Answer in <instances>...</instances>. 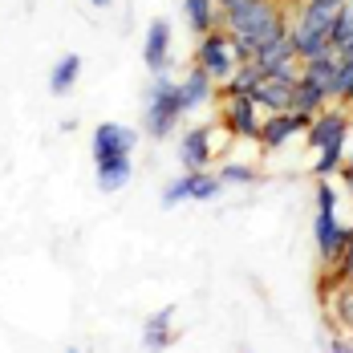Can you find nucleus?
<instances>
[{
  "label": "nucleus",
  "mask_w": 353,
  "mask_h": 353,
  "mask_svg": "<svg viewBox=\"0 0 353 353\" xmlns=\"http://www.w3.org/2000/svg\"><path fill=\"white\" fill-rule=\"evenodd\" d=\"M321 296L329 301L337 329H341L345 337H353V284L341 281V284H333V288H321Z\"/></svg>",
  "instance_id": "16"
},
{
  "label": "nucleus",
  "mask_w": 353,
  "mask_h": 353,
  "mask_svg": "<svg viewBox=\"0 0 353 353\" xmlns=\"http://www.w3.org/2000/svg\"><path fill=\"white\" fill-rule=\"evenodd\" d=\"M341 171H345V179H350V187H353V154H350V163H341Z\"/></svg>",
  "instance_id": "29"
},
{
  "label": "nucleus",
  "mask_w": 353,
  "mask_h": 353,
  "mask_svg": "<svg viewBox=\"0 0 353 353\" xmlns=\"http://www.w3.org/2000/svg\"><path fill=\"white\" fill-rule=\"evenodd\" d=\"M256 81H260L256 65H252V61H240V65L232 70V77H228L219 90H223V94H252V85H256Z\"/></svg>",
  "instance_id": "22"
},
{
  "label": "nucleus",
  "mask_w": 353,
  "mask_h": 353,
  "mask_svg": "<svg viewBox=\"0 0 353 353\" xmlns=\"http://www.w3.org/2000/svg\"><path fill=\"white\" fill-rule=\"evenodd\" d=\"M228 4H236V0H215V8H228Z\"/></svg>",
  "instance_id": "32"
},
{
  "label": "nucleus",
  "mask_w": 353,
  "mask_h": 353,
  "mask_svg": "<svg viewBox=\"0 0 353 353\" xmlns=\"http://www.w3.org/2000/svg\"><path fill=\"white\" fill-rule=\"evenodd\" d=\"M219 183H223V187H228V183H232V187H248V183H256V171H252L248 163H223V167H219Z\"/></svg>",
  "instance_id": "24"
},
{
  "label": "nucleus",
  "mask_w": 353,
  "mask_h": 353,
  "mask_svg": "<svg viewBox=\"0 0 353 353\" xmlns=\"http://www.w3.org/2000/svg\"><path fill=\"white\" fill-rule=\"evenodd\" d=\"M309 122H313L309 114H292V110L264 114V118H260V130H256V142H260L264 150H281L292 134H305V130H309Z\"/></svg>",
  "instance_id": "9"
},
{
  "label": "nucleus",
  "mask_w": 353,
  "mask_h": 353,
  "mask_svg": "<svg viewBox=\"0 0 353 353\" xmlns=\"http://www.w3.org/2000/svg\"><path fill=\"white\" fill-rule=\"evenodd\" d=\"M252 65H256V73L296 70V53H292V41H288V33L276 37V41H268V45H260V49L252 53Z\"/></svg>",
  "instance_id": "13"
},
{
  "label": "nucleus",
  "mask_w": 353,
  "mask_h": 353,
  "mask_svg": "<svg viewBox=\"0 0 353 353\" xmlns=\"http://www.w3.org/2000/svg\"><path fill=\"white\" fill-rule=\"evenodd\" d=\"M350 118H353V106H350Z\"/></svg>",
  "instance_id": "33"
},
{
  "label": "nucleus",
  "mask_w": 353,
  "mask_h": 353,
  "mask_svg": "<svg viewBox=\"0 0 353 353\" xmlns=\"http://www.w3.org/2000/svg\"><path fill=\"white\" fill-rule=\"evenodd\" d=\"M179 163H183V171H208V163H212V130L208 126H191L183 134Z\"/></svg>",
  "instance_id": "12"
},
{
  "label": "nucleus",
  "mask_w": 353,
  "mask_h": 353,
  "mask_svg": "<svg viewBox=\"0 0 353 353\" xmlns=\"http://www.w3.org/2000/svg\"><path fill=\"white\" fill-rule=\"evenodd\" d=\"M130 171H134V163L130 159H114V163H98V191H122L126 183H130Z\"/></svg>",
  "instance_id": "21"
},
{
  "label": "nucleus",
  "mask_w": 353,
  "mask_h": 353,
  "mask_svg": "<svg viewBox=\"0 0 353 353\" xmlns=\"http://www.w3.org/2000/svg\"><path fill=\"white\" fill-rule=\"evenodd\" d=\"M139 146V130L122 126V122H102L94 130V163H114V159H130Z\"/></svg>",
  "instance_id": "7"
},
{
  "label": "nucleus",
  "mask_w": 353,
  "mask_h": 353,
  "mask_svg": "<svg viewBox=\"0 0 353 353\" xmlns=\"http://www.w3.org/2000/svg\"><path fill=\"white\" fill-rule=\"evenodd\" d=\"M325 106H329V94H325V90H317V85L305 81V77L292 81V102H288L292 114H309V118H313V114H321Z\"/></svg>",
  "instance_id": "18"
},
{
  "label": "nucleus",
  "mask_w": 353,
  "mask_h": 353,
  "mask_svg": "<svg viewBox=\"0 0 353 353\" xmlns=\"http://www.w3.org/2000/svg\"><path fill=\"white\" fill-rule=\"evenodd\" d=\"M292 81H296V70H281V73H260V81L252 85V102L264 110V114H281L292 102Z\"/></svg>",
  "instance_id": "8"
},
{
  "label": "nucleus",
  "mask_w": 353,
  "mask_h": 353,
  "mask_svg": "<svg viewBox=\"0 0 353 353\" xmlns=\"http://www.w3.org/2000/svg\"><path fill=\"white\" fill-rule=\"evenodd\" d=\"M337 57H345V61H353V37L345 41V45H341V49H337Z\"/></svg>",
  "instance_id": "28"
},
{
  "label": "nucleus",
  "mask_w": 353,
  "mask_h": 353,
  "mask_svg": "<svg viewBox=\"0 0 353 353\" xmlns=\"http://www.w3.org/2000/svg\"><path fill=\"white\" fill-rule=\"evenodd\" d=\"M223 191V183H219V175H212V171H183V179H171L167 187H163V203L167 208H175V203H208V199H215Z\"/></svg>",
  "instance_id": "5"
},
{
  "label": "nucleus",
  "mask_w": 353,
  "mask_h": 353,
  "mask_svg": "<svg viewBox=\"0 0 353 353\" xmlns=\"http://www.w3.org/2000/svg\"><path fill=\"white\" fill-rule=\"evenodd\" d=\"M317 4H329V8H345L350 0H317Z\"/></svg>",
  "instance_id": "30"
},
{
  "label": "nucleus",
  "mask_w": 353,
  "mask_h": 353,
  "mask_svg": "<svg viewBox=\"0 0 353 353\" xmlns=\"http://www.w3.org/2000/svg\"><path fill=\"white\" fill-rule=\"evenodd\" d=\"M317 208H325V212H333V208H337V191H333L325 179L317 183Z\"/></svg>",
  "instance_id": "26"
},
{
  "label": "nucleus",
  "mask_w": 353,
  "mask_h": 353,
  "mask_svg": "<svg viewBox=\"0 0 353 353\" xmlns=\"http://www.w3.org/2000/svg\"><path fill=\"white\" fill-rule=\"evenodd\" d=\"M90 4H94V8H110V4H114V0H90Z\"/></svg>",
  "instance_id": "31"
},
{
  "label": "nucleus",
  "mask_w": 353,
  "mask_h": 353,
  "mask_svg": "<svg viewBox=\"0 0 353 353\" xmlns=\"http://www.w3.org/2000/svg\"><path fill=\"white\" fill-rule=\"evenodd\" d=\"M171 317H175V309H163V313L146 317V325H142V350H171L175 345Z\"/></svg>",
  "instance_id": "17"
},
{
  "label": "nucleus",
  "mask_w": 353,
  "mask_h": 353,
  "mask_svg": "<svg viewBox=\"0 0 353 353\" xmlns=\"http://www.w3.org/2000/svg\"><path fill=\"white\" fill-rule=\"evenodd\" d=\"M329 350H333V353H350V350H353V341L345 337V333H341V337H333V341H329Z\"/></svg>",
  "instance_id": "27"
},
{
  "label": "nucleus",
  "mask_w": 353,
  "mask_h": 353,
  "mask_svg": "<svg viewBox=\"0 0 353 353\" xmlns=\"http://www.w3.org/2000/svg\"><path fill=\"white\" fill-rule=\"evenodd\" d=\"M77 77H81V57H77V53H65V57L49 70V94H53V98H65Z\"/></svg>",
  "instance_id": "20"
},
{
  "label": "nucleus",
  "mask_w": 353,
  "mask_h": 353,
  "mask_svg": "<svg viewBox=\"0 0 353 353\" xmlns=\"http://www.w3.org/2000/svg\"><path fill=\"white\" fill-rule=\"evenodd\" d=\"M337 12H341V8H329V4H317V0H305V4H301L296 21L288 25V41H292L296 61H309V57H321V53H333L329 33H333Z\"/></svg>",
  "instance_id": "2"
},
{
  "label": "nucleus",
  "mask_w": 353,
  "mask_h": 353,
  "mask_svg": "<svg viewBox=\"0 0 353 353\" xmlns=\"http://www.w3.org/2000/svg\"><path fill=\"white\" fill-rule=\"evenodd\" d=\"M183 17H187V25H191L195 37L219 29V8H215V0H183Z\"/></svg>",
  "instance_id": "19"
},
{
  "label": "nucleus",
  "mask_w": 353,
  "mask_h": 353,
  "mask_svg": "<svg viewBox=\"0 0 353 353\" xmlns=\"http://www.w3.org/2000/svg\"><path fill=\"white\" fill-rule=\"evenodd\" d=\"M219 126L232 139H256V130H260V106L248 94H223V102H219Z\"/></svg>",
  "instance_id": "6"
},
{
  "label": "nucleus",
  "mask_w": 353,
  "mask_h": 353,
  "mask_svg": "<svg viewBox=\"0 0 353 353\" xmlns=\"http://www.w3.org/2000/svg\"><path fill=\"white\" fill-rule=\"evenodd\" d=\"M350 37H353V21H350V12L341 8V12H337V21H333V33H329V45H333V53H337V49H341Z\"/></svg>",
  "instance_id": "25"
},
{
  "label": "nucleus",
  "mask_w": 353,
  "mask_h": 353,
  "mask_svg": "<svg viewBox=\"0 0 353 353\" xmlns=\"http://www.w3.org/2000/svg\"><path fill=\"white\" fill-rule=\"evenodd\" d=\"M183 114L187 110L179 102V81H171L167 73H154V81L146 90V106H142V130L150 139H167V134H175Z\"/></svg>",
  "instance_id": "3"
},
{
  "label": "nucleus",
  "mask_w": 353,
  "mask_h": 353,
  "mask_svg": "<svg viewBox=\"0 0 353 353\" xmlns=\"http://www.w3.org/2000/svg\"><path fill=\"white\" fill-rule=\"evenodd\" d=\"M350 130H353L350 106L329 102L321 114H313L305 139H309V146L317 150V163H313V175L317 179H329L337 167H341V154H345V139H350Z\"/></svg>",
  "instance_id": "1"
},
{
  "label": "nucleus",
  "mask_w": 353,
  "mask_h": 353,
  "mask_svg": "<svg viewBox=\"0 0 353 353\" xmlns=\"http://www.w3.org/2000/svg\"><path fill=\"white\" fill-rule=\"evenodd\" d=\"M337 65H341V57H337V53H321V57H309V61H296V77L313 81L317 90H325V94H329V102H333V81H337Z\"/></svg>",
  "instance_id": "14"
},
{
  "label": "nucleus",
  "mask_w": 353,
  "mask_h": 353,
  "mask_svg": "<svg viewBox=\"0 0 353 353\" xmlns=\"http://www.w3.org/2000/svg\"><path fill=\"white\" fill-rule=\"evenodd\" d=\"M212 94H215V81L199 70V65H191V73L179 81V102H183L187 114H191V110H199L203 102H212Z\"/></svg>",
  "instance_id": "15"
},
{
  "label": "nucleus",
  "mask_w": 353,
  "mask_h": 353,
  "mask_svg": "<svg viewBox=\"0 0 353 353\" xmlns=\"http://www.w3.org/2000/svg\"><path fill=\"white\" fill-rule=\"evenodd\" d=\"M350 284H353V272H350Z\"/></svg>",
  "instance_id": "34"
},
{
  "label": "nucleus",
  "mask_w": 353,
  "mask_h": 353,
  "mask_svg": "<svg viewBox=\"0 0 353 353\" xmlns=\"http://www.w3.org/2000/svg\"><path fill=\"white\" fill-rule=\"evenodd\" d=\"M345 236H350V228H341V223H337V212H325V208H317V219H313V240H317L321 264H333V260L341 256Z\"/></svg>",
  "instance_id": "10"
},
{
  "label": "nucleus",
  "mask_w": 353,
  "mask_h": 353,
  "mask_svg": "<svg viewBox=\"0 0 353 353\" xmlns=\"http://www.w3.org/2000/svg\"><path fill=\"white\" fill-rule=\"evenodd\" d=\"M142 61L150 73H167L171 65V25L167 21H150L146 41H142Z\"/></svg>",
  "instance_id": "11"
},
{
  "label": "nucleus",
  "mask_w": 353,
  "mask_h": 353,
  "mask_svg": "<svg viewBox=\"0 0 353 353\" xmlns=\"http://www.w3.org/2000/svg\"><path fill=\"white\" fill-rule=\"evenodd\" d=\"M191 65H199L215 85H223V81L232 77V70L240 65L236 53H232V33H228V29H212V33H203L199 41H195V61H191Z\"/></svg>",
  "instance_id": "4"
},
{
  "label": "nucleus",
  "mask_w": 353,
  "mask_h": 353,
  "mask_svg": "<svg viewBox=\"0 0 353 353\" xmlns=\"http://www.w3.org/2000/svg\"><path fill=\"white\" fill-rule=\"evenodd\" d=\"M333 102H337V106H353V61H345V57H341V65H337Z\"/></svg>",
  "instance_id": "23"
}]
</instances>
